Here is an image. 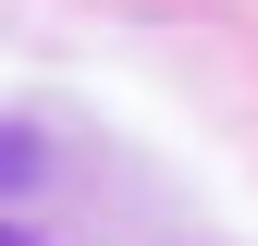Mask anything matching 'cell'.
I'll list each match as a JSON object with an SVG mask.
<instances>
[]
</instances>
